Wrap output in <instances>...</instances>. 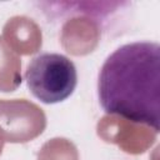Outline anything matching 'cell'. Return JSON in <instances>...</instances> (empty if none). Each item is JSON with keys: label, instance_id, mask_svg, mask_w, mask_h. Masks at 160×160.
<instances>
[{"label": "cell", "instance_id": "1", "mask_svg": "<svg viewBox=\"0 0 160 160\" xmlns=\"http://www.w3.org/2000/svg\"><path fill=\"white\" fill-rule=\"evenodd\" d=\"M99 102L105 112L160 130V46L135 41L118 48L98 78Z\"/></svg>", "mask_w": 160, "mask_h": 160}, {"label": "cell", "instance_id": "2", "mask_svg": "<svg viewBox=\"0 0 160 160\" xmlns=\"http://www.w3.org/2000/svg\"><path fill=\"white\" fill-rule=\"evenodd\" d=\"M30 92L44 104L66 100L75 90L78 72L74 62L65 55L44 52L35 56L25 70Z\"/></svg>", "mask_w": 160, "mask_h": 160}, {"label": "cell", "instance_id": "3", "mask_svg": "<svg viewBox=\"0 0 160 160\" xmlns=\"http://www.w3.org/2000/svg\"><path fill=\"white\" fill-rule=\"evenodd\" d=\"M46 126L44 111L25 99L0 100V142H28Z\"/></svg>", "mask_w": 160, "mask_h": 160}, {"label": "cell", "instance_id": "4", "mask_svg": "<svg viewBox=\"0 0 160 160\" xmlns=\"http://www.w3.org/2000/svg\"><path fill=\"white\" fill-rule=\"evenodd\" d=\"M20 58L0 36V91H14L21 84Z\"/></svg>", "mask_w": 160, "mask_h": 160}]
</instances>
